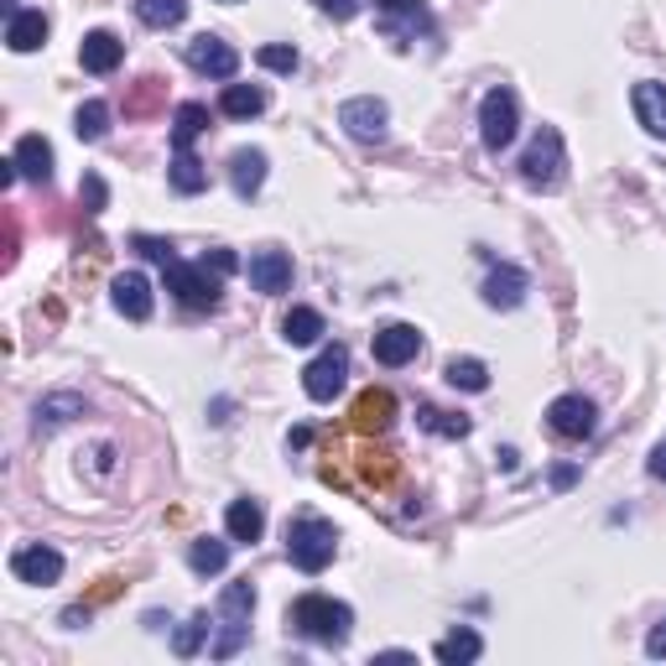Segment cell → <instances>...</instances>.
Listing matches in <instances>:
<instances>
[{"mask_svg":"<svg viewBox=\"0 0 666 666\" xmlns=\"http://www.w3.org/2000/svg\"><path fill=\"white\" fill-rule=\"evenodd\" d=\"M167 292H173L182 308H193V313H214L219 297H224V276H214L203 260H198V266L167 260Z\"/></svg>","mask_w":666,"mask_h":666,"instance_id":"5","label":"cell"},{"mask_svg":"<svg viewBox=\"0 0 666 666\" xmlns=\"http://www.w3.org/2000/svg\"><path fill=\"white\" fill-rule=\"evenodd\" d=\"M260 182H266V152H235L230 157V188H235V198H255L260 193Z\"/></svg>","mask_w":666,"mask_h":666,"instance_id":"23","label":"cell"},{"mask_svg":"<svg viewBox=\"0 0 666 666\" xmlns=\"http://www.w3.org/2000/svg\"><path fill=\"white\" fill-rule=\"evenodd\" d=\"M547 428L557 432V437H568V443H584V437H593V428H599V412H593L588 396L568 391L547 407Z\"/></svg>","mask_w":666,"mask_h":666,"instance_id":"10","label":"cell"},{"mask_svg":"<svg viewBox=\"0 0 666 666\" xmlns=\"http://www.w3.org/2000/svg\"><path fill=\"white\" fill-rule=\"evenodd\" d=\"M209 131V104H198V99H188V104H177L173 115V152H193V141Z\"/></svg>","mask_w":666,"mask_h":666,"instance_id":"25","label":"cell"},{"mask_svg":"<svg viewBox=\"0 0 666 666\" xmlns=\"http://www.w3.org/2000/svg\"><path fill=\"white\" fill-rule=\"evenodd\" d=\"M515 131H521V99H515V89H490V95L479 99V141L490 146V152H506L510 141H515Z\"/></svg>","mask_w":666,"mask_h":666,"instance_id":"6","label":"cell"},{"mask_svg":"<svg viewBox=\"0 0 666 666\" xmlns=\"http://www.w3.org/2000/svg\"><path fill=\"white\" fill-rule=\"evenodd\" d=\"M203 635H209V614H193V620H188V625L173 635V651H177V656H198Z\"/></svg>","mask_w":666,"mask_h":666,"instance_id":"35","label":"cell"},{"mask_svg":"<svg viewBox=\"0 0 666 666\" xmlns=\"http://www.w3.org/2000/svg\"><path fill=\"white\" fill-rule=\"evenodd\" d=\"M251 614H255V584L251 578H235V584H224V593H219V614H214V662H230V656H240V646L251 641Z\"/></svg>","mask_w":666,"mask_h":666,"instance_id":"2","label":"cell"},{"mask_svg":"<svg viewBox=\"0 0 666 666\" xmlns=\"http://www.w3.org/2000/svg\"><path fill=\"white\" fill-rule=\"evenodd\" d=\"M63 625H74V630L89 625V609H68V614H63Z\"/></svg>","mask_w":666,"mask_h":666,"instance_id":"44","label":"cell"},{"mask_svg":"<svg viewBox=\"0 0 666 666\" xmlns=\"http://www.w3.org/2000/svg\"><path fill=\"white\" fill-rule=\"evenodd\" d=\"M188 568L198 578H214V573L230 568V542H219V536H198L193 547H188Z\"/></svg>","mask_w":666,"mask_h":666,"instance_id":"26","label":"cell"},{"mask_svg":"<svg viewBox=\"0 0 666 666\" xmlns=\"http://www.w3.org/2000/svg\"><path fill=\"white\" fill-rule=\"evenodd\" d=\"M646 656L651 662H666V614L651 625V635H646Z\"/></svg>","mask_w":666,"mask_h":666,"instance_id":"41","label":"cell"},{"mask_svg":"<svg viewBox=\"0 0 666 666\" xmlns=\"http://www.w3.org/2000/svg\"><path fill=\"white\" fill-rule=\"evenodd\" d=\"M531 292V276L521 271V266H495L490 276H485V287H479V297H485V308H500V313H510V308H521Z\"/></svg>","mask_w":666,"mask_h":666,"instance_id":"13","label":"cell"},{"mask_svg":"<svg viewBox=\"0 0 666 666\" xmlns=\"http://www.w3.org/2000/svg\"><path fill=\"white\" fill-rule=\"evenodd\" d=\"M344 380H349V349H344V344H329V349L302 370V391L313 396V401H333V396L344 391Z\"/></svg>","mask_w":666,"mask_h":666,"instance_id":"9","label":"cell"},{"mask_svg":"<svg viewBox=\"0 0 666 666\" xmlns=\"http://www.w3.org/2000/svg\"><path fill=\"white\" fill-rule=\"evenodd\" d=\"M224 531H230V542H240V547H255L260 542V531H266V510H260V500H230V510H224Z\"/></svg>","mask_w":666,"mask_h":666,"instance_id":"17","label":"cell"},{"mask_svg":"<svg viewBox=\"0 0 666 666\" xmlns=\"http://www.w3.org/2000/svg\"><path fill=\"white\" fill-rule=\"evenodd\" d=\"M203 266H209L214 276H235L240 271V255L235 251H209V255H203Z\"/></svg>","mask_w":666,"mask_h":666,"instance_id":"39","label":"cell"},{"mask_svg":"<svg viewBox=\"0 0 666 666\" xmlns=\"http://www.w3.org/2000/svg\"><path fill=\"white\" fill-rule=\"evenodd\" d=\"M573 485H578V469L573 464H557L552 469V490H573Z\"/></svg>","mask_w":666,"mask_h":666,"instance_id":"42","label":"cell"},{"mask_svg":"<svg viewBox=\"0 0 666 666\" xmlns=\"http://www.w3.org/2000/svg\"><path fill=\"white\" fill-rule=\"evenodd\" d=\"M651 474H656V479H662V485H666V443H662V448H656V453H651Z\"/></svg>","mask_w":666,"mask_h":666,"instance_id":"43","label":"cell"},{"mask_svg":"<svg viewBox=\"0 0 666 666\" xmlns=\"http://www.w3.org/2000/svg\"><path fill=\"white\" fill-rule=\"evenodd\" d=\"M318 11H323V16H333V21H354L359 16V5H365V0H313Z\"/></svg>","mask_w":666,"mask_h":666,"instance_id":"38","label":"cell"},{"mask_svg":"<svg viewBox=\"0 0 666 666\" xmlns=\"http://www.w3.org/2000/svg\"><path fill=\"white\" fill-rule=\"evenodd\" d=\"M11 573H16L21 584H58L63 578V552L58 547H42V542H32V547H16L11 552Z\"/></svg>","mask_w":666,"mask_h":666,"instance_id":"12","label":"cell"},{"mask_svg":"<svg viewBox=\"0 0 666 666\" xmlns=\"http://www.w3.org/2000/svg\"><path fill=\"white\" fill-rule=\"evenodd\" d=\"M323 313H318V308H292V313L281 318V338H287V344H297V349H302V344H318V338H323Z\"/></svg>","mask_w":666,"mask_h":666,"instance_id":"27","label":"cell"},{"mask_svg":"<svg viewBox=\"0 0 666 666\" xmlns=\"http://www.w3.org/2000/svg\"><path fill=\"white\" fill-rule=\"evenodd\" d=\"M245 276H251V287L260 297H276L292 287V255L287 251H255L251 266H245Z\"/></svg>","mask_w":666,"mask_h":666,"instance_id":"14","label":"cell"},{"mask_svg":"<svg viewBox=\"0 0 666 666\" xmlns=\"http://www.w3.org/2000/svg\"><path fill=\"white\" fill-rule=\"evenodd\" d=\"M74 131H79V141H104V136H110V104H104V99H89V104H79Z\"/></svg>","mask_w":666,"mask_h":666,"instance_id":"32","label":"cell"},{"mask_svg":"<svg viewBox=\"0 0 666 666\" xmlns=\"http://www.w3.org/2000/svg\"><path fill=\"white\" fill-rule=\"evenodd\" d=\"M79 203H84V214H104V203H110V188H104V177H99V173H84Z\"/></svg>","mask_w":666,"mask_h":666,"instance_id":"36","label":"cell"},{"mask_svg":"<svg viewBox=\"0 0 666 666\" xmlns=\"http://www.w3.org/2000/svg\"><path fill=\"white\" fill-rule=\"evenodd\" d=\"M11 162H16V173L26 177V182H53V146L42 136H21Z\"/></svg>","mask_w":666,"mask_h":666,"instance_id":"19","label":"cell"},{"mask_svg":"<svg viewBox=\"0 0 666 666\" xmlns=\"http://www.w3.org/2000/svg\"><path fill=\"white\" fill-rule=\"evenodd\" d=\"M432 656L443 666H469V662H479L485 656V635L479 630H469V625H458L453 635H443L437 646H432Z\"/></svg>","mask_w":666,"mask_h":666,"instance_id":"20","label":"cell"},{"mask_svg":"<svg viewBox=\"0 0 666 666\" xmlns=\"http://www.w3.org/2000/svg\"><path fill=\"white\" fill-rule=\"evenodd\" d=\"M287 620H292L297 635H308L318 646H344L354 630V609L344 599H333V593H302Z\"/></svg>","mask_w":666,"mask_h":666,"instance_id":"1","label":"cell"},{"mask_svg":"<svg viewBox=\"0 0 666 666\" xmlns=\"http://www.w3.org/2000/svg\"><path fill=\"white\" fill-rule=\"evenodd\" d=\"M42 42H47V16L42 11H11V21H5V47L11 53H37Z\"/></svg>","mask_w":666,"mask_h":666,"instance_id":"21","label":"cell"},{"mask_svg":"<svg viewBox=\"0 0 666 666\" xmlns=\"http://www.w3.org/2000/svg\"><path fill=\"white\" fill-rule=\"evenodd\" d=\"M563 173H568V146H563V131H557V125H542V131L531 136V146L521 152V182L552 193V188L563 182Z\"/></svg>","mask_w":666,"mask_h":666,"instance_id":"4","label":"cell"},{"mask_svg":"<svg viewBox=\"0 0 666 666\" xmlns=\"http://www.w3.org/2000/svg\"><path fill=\"white\" fill-rule=\"evenodd\" d=\"M110 302H115L120 318H131V323H146L152 318V281L141 271H120L110 281Z\"/></svg>","mask_w":666,"mask_h":666,"instance_id":"15","label":"cell"},{"mask_svg":"<svg viewBox=\"0 0 666 666\" xmlns=\"http://www.w3.org/2000/svg\"><path fill=\"white\" fill-rule=\"evenodd\" d=\"M136 16H141V26L167 32V26H182V16H188V0H136Z\"/></svg>","mask_w":666,"mask_h":666,"instance_id":"31","label":"cell"},{"mask_svg":"<svg viewBox=\"0 0 666 666\" xmlns=\"http://www.w3.org/2000/svg\"><path fill=\"white\" fill-rule=\"evenodd\" d=\"M396 422V396L391 391H365L354 401V428L359 432H386Z\"/></svg>","mask_w":666,"mask_h":666,"instance_id":"22","label":"cell"},{"mask_svg":"<svg viewBox=\"0 0 666 666\" xmlns=\"http://www.w3.org/2000/svg\"><path fill=\"white\" fill-rule=\"evenodd\" d=\"M375 365H386V370H401V365H412L417 354H422V333L412 323H386V329L375 333Z\"/></svg>","mask_w":666,"mask_h":666,"instance_id":"11","label":"cell"},{"mask_svg":"<svg viewBox=\"0 0 666 666\" xmlns=\"http://www.w3.org/2000/svg\"><path fill=\"white\" fill-rule=\"evenodd\" d=\"M338 125H344L359 146H380V141H386V125H391V110H386V99L354 95L338 104Z\"/></svg>","mask_w":666,"mask_h":666,"instance_id":"7","label":"cell"},{"mask_svg":"<svg viewBox=\"0 0 666 666\" xmlns=\"http://www.w3.org/2000/svg\"><path fill=\"white\" fill-rule=\"evenodd\" d=\"M255 63H260L266 74H297V68H302L297 47H287V42H266V47L255 53Z\"/></svg>","mask_w":666,"mask_h":666,"instance_id":"33","label":"cell"},{"mask_svg":"<svg viewBox=\"0 0 666 666\" xmlns=\"http://www.w3.org/2000/svg\"><path fill=\"white\" fill-rule=\"evenodd\" d=\"M333 552H338V531L323 515H297L292 526H287V557H292V568L323 573L333 563Z\"/></svg>","mask_w":666,"mask_h":666,"instance_id":"3","label":"cell"},{"mask_svg":"<svg viewBox=\"0 0 666 666\" xmlns=\"http://www.w3.org/2000/svg\"><path fill=\"white\" fill-rule=\"evenodd\" d=\"M630 104H635V115H641V125H646L651 136L666 141V84L641 79L630 89Z\"/></svg>","mask_w":666,"mask_h":666,"instance_id":"18","label":"cell"},{"mask_svg":"<svg viewBox=\"0 0 666 666\" xmlns=\"http://www.w3.org/2000/svg\"><path fill=\"white\" fill-rule=\"evenodd\" d=\"M266 104H271V99H266L260 84H224V95H219V110L230 120H255Z\"/></svg>","mask_w":666,"mask_h":666,"instance_id":"24","label":"cell"},{"mask_svg":"<svg viewBox=\"0 0 666 666\" xmlns=\"http://www.w3.org/2000/svg\"><path fill=\"white\" fill-rule=\"evenodd\" d=\"M167 182H173L177 193L193 198V193H203V188H209V167H203L193 152H177L173 167H167Z\"/></svg>","mask_w":666,"mask_h":666,"instance_id":"29","label":"cell"},{"mask_svg":"<svg viewBox=\"0 0 666 666\" xmlns=\"http://www.w3.org/2000/svg\"><path fill=\"white\" fill-rule=\"evenodd\" d=\"M120 58H125V42L115 37V32H84L79 42V63H84V74H115Z\"/></svg>","mask_w":666,"mask_h":666,"instance_id":"16","label":"cell"},{"mask_svg":"<svg viewBox=\"0 0 666 666\" xmlns=\"http://www.w3.org/2000/svg\"><path fill=\"white\" fill-rule=\"evenodd\" d=\"M182 58H188V68H193V74H203V79H219V84H230L240 74V53L224 37H214V32H203V37L188 42V47H182Z\"/></svg>","mask_w":666,"mask_h":666,"instance_id":"8","label":"cell"},{"mask_svg":"<svg viewBox=\"0 0 666 666\" xmlns=\"http://www.w3.org/2000/svg\"><path fill=\"white\" fill-rule=\"evenodd\" d=\"M443 380H448L453 391H490V365H485V359H469V354H464V359H448V370H443Z\"/></svg>","mask_w":666,"mask_h":666,"instance_id":"28","label":"cell"},{"mask_svg":"<svg viewBox=\"0 0 666 666\" xmlns=\"http://www.w3.org/2000/svg\"><path fill=\"white\" fill-rule=\"evenodd\" d=\"M422 428L428 432H443V437H469V417H453V412H437V407H422Z\"/></svg>","mask_w":666,"mask_h":666,"instance_id":"34","label":"cell"},{"mask_svg":"<svg viewBox=\"0 0 666 666\" xmlns=\"http://www.w3.org/2000/svg\"><path fill=\"white\" fill-rule=\"evenodd\" d=\"M89 407H84V396L74 391H58V396H42L37 401V428H63V422H74V417H84Z\"/></svg>","mask_w":666,"mask_h":666,"instance_id":"30","label":"cell"},{"mask_svg":"<svg viewBox=\"0 0 666 666\" xmlns=\"http://www.w3.org/2000/svg\"><path fill=\"white\" fill-rule=\"evenodd\" d=\"M131 245H136V251L146 255V260H162V266H167V260H177L173 245H167V240H157V235H136Z\"/></svg>","mask_w":666,"mask_h":666,"instance_id":"37","label":"cell"},{"mask_svg":"<svg viewBox=\"0 0 666 666\" xmlns=\"http://www.w3.org/2000/svg\"><path fill=\"white\" fill-rule=\"evenodd\" d=\"M375 11L380 16H422V0H375Z\"/></svg>","mask_w":666,"mask_h":666,"instance_id":"40","label":"cell"}]
</instances>
